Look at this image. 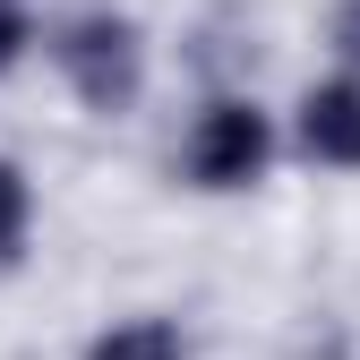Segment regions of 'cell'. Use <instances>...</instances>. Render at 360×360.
<instances>
[{
  "instance_id": "1",
  "label": "cell",
  "mask_w": 360,
  "mask_h": 360,
  "mask_svg": "<svg viewBox=\"0 0 360 360\" xmlns=\"http://www.w3.org/2000/svg\"><path fill=\"white\" fill-rule=\"evenodd\" d=\"M52 69L69 77V95L86 112L112 120V112H129L146 95V34L120 9H77V18L52 26Z\"/></svg>"
},
{
  "instance_id": "2",
  "label": "cell",
  "mask_w": 360,
  "mask_h": 360,
  "mask_svg": "<svg viewBox=\"0 0 360 360\" xmlns=\"http://www.w3.org/2000/svg\"><path fill=\"white\" fill-rule=\"evenodd\" d=\"M180 163H189L198 189H249V180H266V163H275V120H266V103L257 95H214L189 120Z\"/></svg>"
},
{
  "instance_id": "3",
  "label": "cell",
  "mask_w": 360,
  "mask_h": 360,
  "mask_svg": "<svg viewBox=\"0 0 360 360\" xmlns=\"http://www.w3.org/2000/svg\"><path fill=\"white\" fill-rule=\"evenodd\" d=\"M292 138H300L309 163H326V172H360V77H318V86L300 95Z\"/></svg>"
},
{
  "instance_id": "4",
  "label": "cell",
  "mask_w": 360,
  "mask_h": 360,
  "mask_svg": "<svg viewBox=\"0 0 360 360\" xmlns=\"http://www.w3.org/2000/svg\"><path fill=\"white\" fill-rule=\"evenodd\" d=\"M86 360H180V326L172 318H129V326L86 343Z\"/></svg>"
},
{
  "instance_id": "5",
  "label": "cell",
  "mask_w": 360,
  "mask_h": 360,
  "mask_svg": "<svg viewBox=\"0 0 360 360\" xmlns=\"http://www.w3.org/2000/svg\"><path fill=\"white\" fill-rule=\"evenodd\" d=\"M26 223H34V189H26V172H18V163H0V257H18Z\"/></svg>"
},
{
  "instance_id": "6",
  "label": "cell",
  "mask_w": 360,
  "mask_h": 360,
  "mask_svg": "<svg viewBox=\"0 0 360 360\" xmlns=\"http://www.w3.org/2000/svg\"><path fill=\"white\" fill-rule=\"evenodd\" d=\"M26 43H34V18H26V0H0V77H9L26 60Z\"/></svg>"
},
{
  "instance_id": "7",
  "label": "cell",
  "mask_w": 360,
  "mask_h": 360,
  "mask_svg": "<svg viewBox=\"0 0 360 360\" xmlns=\"http://www.w3.org/2000/svg\"><path fill=\"white\" fill-rule=\"evenodd\" d=\"M335 52H343V77H360V0L335 9Z\"/></svg>"
}]
</instances>
